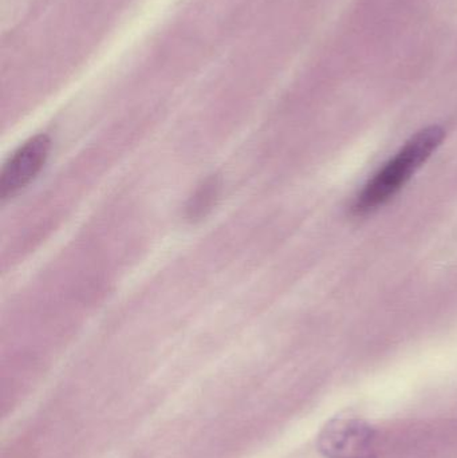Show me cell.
<instances>
[{"mask_svg": "<svg viewBox=\"0 0 457 458\" xmlns=\"http://www.w3.org/2000/svg\"><path fill=\"white\" fill-rule=\"evenodd\" d=\"M51 141L45 134L32 137L8 158L0 174V198L8 200L38 176L50 153Z\"/></svg>", "mask_w": 457, "mask_h": 458, "instance_id": "cell-3", "label": "cell"}, {"mask_svg": "<svg viewBox=\"0 0 457 458\" xmlns=\"http://www.w3.org/2000/svg\"><path fill=\"white\" fill-rule=\"evenodd\" d=\"M317 448L326 458H377V432L360 417H335L322 428Z\"/></svg>", "mask_w": 457, "mask_h": 458, "instance_id": "cell-2", "label": "cell"}, {"mask_svg": "<svg viewBox=\"0 0 457 458\" xmlns=\"http://www.w3.org/2000/svg\"><path fill=\"white\" fill-rule=\"evenodd\" d=\"M217 190H219V185L215 182V179L208 180L199 188L198 192L195 193L190 206H188V214H190V219L201 217L206 215L208 209H211L212 204H214L217 196Z\"/></svg>", "mask_w": 457, "mask_h": 458, "instance_id": "cell-4", "label": "cell"}, {"mask_svg": "<svg viewBox=\"0 0 457 458\" xmlns=\"http://www.w3.org/2000/svg\"><path fill=\"white\" fill-rule=\"evenodd\" d=\"M444 137L445 131L440 126H429L415 134L354 198L353 214H369L391 200L436 152Z\"/></svg>", "mask_w": 457, "mask_h": 458, "instance_id": "cell-1", "label": "cell"}]
</instances>
